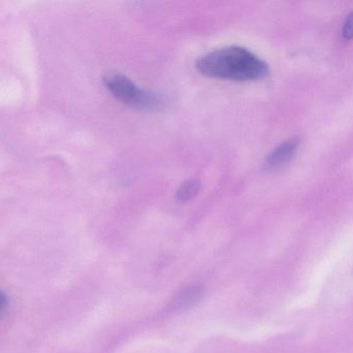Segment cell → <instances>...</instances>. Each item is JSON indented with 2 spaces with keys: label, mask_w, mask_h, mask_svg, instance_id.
Returning a JSON list of instances; mask_svg holds the SVG:
<instances>
[{
  "label": "cell",
  "mask_w": 353,
  "mask_h": 353,
  "mask_svg": "<svg viewBox=\"0 0 353 353\" xmlns=\"http://www.w3.org/2000/svg\"><path fill=\"white\" fill-rule=\"evenodd\" d=\"M196 69L206 77L233 81H255L270 73L259 57L239 46L225 47L206 53L196 61Z\"/></svg>",
  "instance_id": "1"
},
{
  "label": "cell",
  "mask_w": 353,
  "mask_h": 353,
  "mask_svg": "<svg viewBox=\"0 0 353 353\" xmlns=\"http://www.w3.org/2000/svg\"><path fill=\"white\" fill-rule=\"evenodd\" d=\"M103 83L111 94L123 104L138 109L154 110L164 106L166 99L161 92L144 90L121 73H108L103 78Z\"/></svg>",
  "instance_id": "2"
},
{
  "label": "cell",
  "mask_w": 353,
  "mask_h": 353,
  "mask_svg": "<svg viewBox=\"0 0 353 353\" xmlns=\"http://www.w3.org/2000/svg\"><path fill=\"white\" fill-rule=\"evenodd\" d=\"M299 145V139L292 138L283 142L278 148H274L270 156L266 158L264 166L268 170L280 168L283 165L287 164L289 161L292 160L293 157L296 154Z\"/></svg>",
  "instance_id": "3"
},
{
  "label": "cell",
  "mask_w": 353,
  "mask_h": 353,
  "mask_svg": "<svg viewBox=\"0 0 353 353\" xmlns=\"http://www.w3.org/2000/svg\"><path fill=\"white\" fill-rule=\"evenodd\" d=\"M203 295V288L201 286L188 287L185 290L181 291V294L177 295L174 301V309L185 310L191 307L194 303L200 301Z\"/></svg>",
  "instance_id": "4"
},
{
  "label": "cell",
  "mask_w": 353,
  "mask_h": 353,
  "mask_svg": "<svg viewBox=\"0 0 353 353\" xmlns=\"http://www.w3.org/2000/svg\"><path fill=\"white\" fill-rule=\"evenodd\" d=\"M200 190V183L196 179H189L181 183L179 189L177 190L176 198L179 201L187 202L193 199Z\"/></svg>",
  "instance_id": "5"
},
{
  "label": "cell",
  "mask_w": 353,
  "mask_h": 353,
  "mask_svg": "<svg viewBox=\"0 0 353 353\" xmlns=\"http://www.w3.org/2000/svg\"><path fill=\"white\" fill-rule=\"evenodd\" d=\"M343 38L346 40H352L353 39V12L349 14L346 21L344 22L342 30Z\"/></svg>",
  "instance_id": "6"
},
{
  "label": "cell",
  "mask_w": 353,
  "mask_h": 353,
  "mask_svg": "<svg viewBox=\"0 0 353 353\" xmlns=\"http://www.w3.org/2000/svg\"><path fill=\"white\" fill-rule=\"evenodd\" d=\"M9 303L10 301L8 295L5 292H1V294H0V313L3 314L7 311Z\"/></svg>",
  "instance_id": "7"
}]
</instances>
